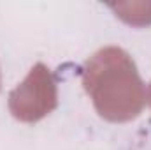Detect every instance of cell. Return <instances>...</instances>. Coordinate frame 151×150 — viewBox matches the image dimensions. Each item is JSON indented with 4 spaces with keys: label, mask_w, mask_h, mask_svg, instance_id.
Masks as SVG:
<instances>
[{
    "label": "cell",
    "mask_w": 151,
    "mask_h": 150,
    "mask_svg": "<svg viewBox=\"0 0 151 150\" xmlns=\"http://www.w3.org/2000/svg\"><path fill=\"white\" fill-rule=\"evenodd\" d=\"M83 83L97 111L107 120L125 122L142 110L144 85L128 53L119 48L97 51L84 66Z\"/></svg>",
    "instance_id": "cell-1"
},
{
    "label": "cell",
    "mask_w": 151,
    "mask_h": 150,
    "mask_svg": "<svg viewBox=\"0 0 151 150\" xmlns=\"http://www.w3.org/2000/svg\"><path fill=\"white\" fill-rule=\"evenodd\" d=\"M34 97H40L42 101L56 106L55 83L47 73V69L42 64H37L32 69L30 76L25 79V83L11 94V111H12V115L19 120H27V122L39 120Z\"/></svg>",
    "instance_id": "cell-2"
}]
</instances>
